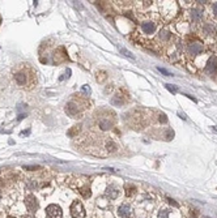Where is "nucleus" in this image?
<instances>
[{
  "label": "nucleus",
  "mask_w": 217,
  "mask_h": 218,
  "mask_svg": "<svg viewBox=\"0 0 217 218\" xmlns=\"http://www.w3.org/2000/svg\"><path fill=\"white\" fill-rule=\"evenodd\" d=\"M13 80L18 88L32 89L37 84V72L29 64H20L13 71Z\"/></svg>",
  "instance_id": "f257e3e1"
},
{
  "label": "nucleus",
  "mask_w": 217,
  "mask_h": 218,
  "mask_svg": "<svg viewBox=\"0 0 217 218\" xmlns=\"http://www.w3.org/2000/svg\"><path fill=\"white\" fill-rule=\"evenodd\" d=\"M84 109L85 107H81V99L80 98H77V102H76V99H72V101H69L68 103H67L65 112L68 114L69 116L76 118V116H80Z\"/></svg>",
  "instance_id": "f03ea898"
},
{
  "label": "nucleus",
  "mask_w": 217,
  "mask_h": 218,
  "mask_svg": "<svg viewBox=\"0 0 217 218\" xmlns=\"http://www.w3.org/2000/svg\"><path fill=\"white\" fill-rule=\"evenodd\" d=\"M71 216L72 218H86V213H85V209L82 207V203L78 200H75L72 204H71Z\"/></svg>",
  "instance_id": "7ed1b4c3"
},
{
  "label": "nucleus",
  "mask_w": 217,
  "mask_h": 218,
  "mask_svg": "<svg viewBox=\"0 0 217 218\" xmlns=\"http://www.w3.org/2000/svg\"><path fill=\"white\" fill-rule=\"evenodd\" d=\"M46 214L50 218H62L63 217V212H62V208L56 204H50L47 208H46Z\"/></svg>",
  "instance_id": "20e7f679"
},
{
  "label": "nucleus",
  "mask_w": 217,
  "mask_h": 218,
  "mask_svg": "<svg viewBox=\"0 0 217 218\" xmlns=\"http://www.w3.org/2000/svg\"><path fill=\"white\" fill-rule=\"evenodd\" d=\"M25 207H26L29 212H32V213L35 212L39 207V203H38V200H37V197L34 195H28L25 197Z\"/></svg>",
  "instance_id": "39448f33"
},
{
  "label": "nucleus",
  "mask_w": 217,
  "mask_h": 218,
  "mask_svg": "<svg viewBox=\"0 0 217 218\" xmlns=\"http://www.w3.org/2000/svg\"><path fill=\"white\" fill-rule=\"evenodd\" d=\"M205 72L209 75H216L217 73V56H212L209 57L205 67Z\"/></svg>",
  "instance_id": "423d86ee"
},
{
  "label": "nucleus",
  "mask_w": 217,
  "mask_h": 218,
  "mask_svg": "<svg viewBox=\"0 0 217 218\" xmlns=\"http://www.w3.org/2000/svg\"><path fill=\"white\" fill-rule=\"evenodd\" d=\"M105 195H106L110 200H115V199H118V196H119V190L114 186V184H110V186L106 188Z\"/></svg>",
  "instance_id": "0eeeda50"
},
{
  "label": "nucleus",
  "mask_w": 217,
  "mask_h": 218,
  "mask_svg": "<svg viewBox=\"0 0 217 218\" xmlns=\"http://www.w3.org/2000/svg\"><path fill=\"white\" fill-rule=\"evenodd\" d=\"M131 213H132V209L130 205H127V204H122L118 208V214L122 218H128L131 216Z\"/></svg>",
  "instance_id": "6e6552de"
},
{
  "label": "nucleus",
  "mask_w": 217,
  "mask_h": 218,
  "mask_svg": "<svg viewBox=\"0 0 217 218\" xmlns=\"http://www.w3.org/2000/svg\"><path fill=\"white\" fill-rule=\"evenodd\" d=\"M141 30H143L145 34H153V33L156 31V24H153V22L141 24Z\"/></svg>",
  "instance_id": "1a4fd4ad"
},
{
  "label": "nucleus",
  "mask_w": 217,
  "mask_h": 218,
  "mask_svg": "<svg viewBox=\"0 0 217 218\" xmlns=\"http://www.w3.org/2000/svg\"><path fill=\"white\" fill-rule=\"evenodd\" d=\"M189 51H190L191 55H199L200 52L203 51V46H202L200 43H198V42L191 43L190 46H189Z\"/></svg>",
  "instance_id": "9d476101"
},
{
  "label": "nucleus",
  "mask_w": 217,
  "mask_h": 218,
  "mask_svg": "<svg viewBox=\"0 0 217 218\" xmlns=\"http://www.w3.org/2000/svg\"><path fill=\"white\" fill-rule=\"evenodd\" d=\"M203 31L207 35H216V26L213 25V24H205V25L203 26Z\"/></svg>",
  "instance_id": "9b49d317"
},
{
  "label": "nucleus",
  "mask_w": 217,
  "mask_h": 218,
  "mask_svg": "<svg viewBox=\"0 0 217 218\" xmlns=\"http://www.w3.org/2000/svg\"><path fill=\"white\" fill-rule=\"evenodd\" d=\"M98 125L102 131H109L112 127V122H110L109 119H101V120L98 122Z\"/></svg>",
  "instance_id": "f8f14e48"
},
{
  "label": "nucleus",
  "mask_w": 217,
  "mask_h": 218,
  "mask_svg": "<svg viewBox=\"0 0 217 218\" xmlns=\"http://www.w3.org/2000/svg\"><path fill=\"white\" fill-rule=\"evenodd\" d=\"M191 17H192L194 21H200V20L203 18V11L194 8V9L191 11Z\"/></svg>",
  "instance_id": "ddd939ff"
},
{
  "label": "nucleus",
  "mask_w": 217,
  "mask_h": 218,
  "mask_svg": "<svg viewBox=\"0 0 217 218\" xmlns=\"http://www.w3.org/2000/svg\"><path fill=\"white\" fill-rule=\"evenodd\" d=\"M106 149L110 151V153H112V151H115L116 150V145L112 141H107L106 142Z\"/></svg>",
  "instance_id": "4468645a"
},
{
  "label": "nucleus",
  "mask_w": 217,
  "mask_h": 218,
  "mask_svg": "<svg viewBox=\"0 0 217 218\" xmlns=\"http://www.w3.org/2000/svg\"><path fill=\"white\" fill-rule=\"evenodd\" d=\"M81 92L84 93L86 97H89L90 94H92V89H90V86H89V85H82V88H81Z\"/></svg>",
  "instance_id": "2eb2a0df"
},
{
  "label": "nucleus",
  "mask_w": 217,
  "mask_h": 218,
  "mask_svg": "<svg viewBox=\"0 0 217 218\" xmlns=\"http://www.w3.org/2000/svg\"><path fill=\"white\" fill-rule=\"evenodd\" d=\"M120 54H123L124 56H127V57H131V59H135V55H133L132 52H130L128 50H126V48H120Z\"/></svg>",
  "instance_id": "dca6fc26"
},
{
  "label": "nucleus",
  "mask_w": 217,
  "mask_h": 218,
  "mask_svg": "<svg viewBox=\"0 0 217 218\" xmlns=\"http://www.w3.org/2000/svg\"><path fill=\"white\" fill-rule=\"evenodd\" d=\"M82 193V196L85 197V199H88V197H90L92 196V192H90V188H84V190L81 191Z\"/></svg>",
  "instance_id": "f3484780"
},
{
  "label": "nucleus",
  "mask_w": 217,
  "mask_h": 218,
  "mask_svg": "<svg viewBox=\"0 0 217 218\" xmlns=\"http://www.w3.org/2000/svg\"><path fill=\"white\" fill-rule=\"evenodd\" d=\"M158 218H169V210H160L158 213Z\"/></svg>",
  "instance_id": "a211bd4d"
},
{
  "label": "nucleus",
  "mask_w": 217,
  "mask_h": 218,
  "mask_svg": "<svg viewBox=\"0 0 217 218\" xmlns=\"http://www.w3.org/2000/svg\"><path fill=\"white\" fill-rule=\"evenodd\" d=\"M165 86H166V89H168V90H169V92H172L173 94H175V93H177V92H178V89H177V88H175V86H174V85H170V84H166Z\"/></svg>",
  "instance_id": "6ab92c4d"
},
{
  "label": "nucleus",
  "mask_w": 217,
  "mask_h": 218,
  "mask_svg": "<svg viewBox=\"0 0 217 218\" xmlns=\"http://www.w3.org/2000/svg\"><path fill=\"white\" fill-rule=\"evenodd\" d=\"M157 69H158V71H160V72L162 73V75H165V76H173V75H172V73H170L169 71H166V69H165V68H161V67H158Z\"/></svg>",
  "instance_id": "aec40b11"
},
{
  "label": "nucleus",
  "mask_w": 217,
  "mask_h": 218,
  "mask_svg": "<svg viewBox=\"0 0 217 218\" xmlns=\"http://www.w3.org/2000/svg\"><path fill=\"white\" fill-rule=\"evenodd\" d=\"M160 122H162V123H168V118H166V115H165V114H161V115H160Z\"/></svg>",
  "instance_id": "412c9836"
},
{
  "label": "nucleus",
  "mask_w": 217,
  "mask_h": 218,
  "mask_svg": "<svg viewBox=\"0 0 217 218\" xmlns=\"http://www.w3.org/2000/svg\"><path fill=\"white\" fill-rule=\"evenodd\" d=\"M25 170H37V168H39V166H24Z\"/></svg>",
  "instance_id": "4be33fe9"
},
{
  "label": "nucleus",
  "mask_w": 217,
  "mask_h": 218,
  "mask_svg": "<svg viewBox=\"0 0 217 218\" xmlns=\"http://www.w3.org/2000/svg\"><path fill=\"white\" fill-rule=\"evenodd\" d=\"M29 188H30V190H34V188H37V182L29 183Z\"/></svg>",
  "instance_id": "5701e85b"
},
{
  "label": "nucleus",
  "mask_w": 217,
  "mask_h": 218,
  "mask_svg": "<svg viewBox=\"0 0 217 218\" xmlns=\"http://www.w3.org/2000/svg\"><path fill=\"white\" fill-rule=\"evenodd\" d=\"M212 11H213V13L217 16V3L213 4V7H212Z\"/></svg>",
  "instance_id": "b1692460"
},
{
  "label": "nucleus",
  "mask_w": 217,
  "mask_h": 218,
  "mask_svg": "<svg viewBox=\"0 0 217 218\" xmlns=\"http://www.w3.org/2000/svg\"><path fill=\"white\" fill-rule=\"evenodd\" d=\"M168 201H169V203H170V204H173V205H174V207H178V204H177V203H175V201H174V200H172V199H168Z\"/></svg>",
  "instance_id": "393cba45"
},
{
  "label": "nucleus",
  "mask_w": 217,
  "mask_h": 218,
  "mask_svg": "<svg viewBox=\"0 0 217 218\" xmlns=\"http://www.w3.org/2000/svg\"><path fill=\"white\" fill-rule=\"evenodd\" d=\"M178 115H179V116H181L182 119H185V120L187 119V118H186V115H185V114H182V112H178Z\"/></svg>",
  "instance_id": "a878e982"
},
{
  "label": "nucleus",
  "mask_w": 217,
  "mask_h": 218,
  "mask_svg": "<svg viewBox=\"0 0 217 218\" xmlns=\"http://www.w3.org/2000/svg\"><path fill=\"white\" fill-rule=\"evenodd\" d=\"M29 133H30V129H28L26 132H25V131H24V132H21V136H24V135H29Z\"/></svg>",
  "instance_id": "bb28decb"
},
{
  "label": "nucleus",
  "mask_w": 217,
  "mask_h": 218,
  "mask_svg": "<svg viewBox=\"0 0 217 218\" xmlns=\"http://www.w3.org/2000/svg\"><path fill=\"white\" fill-rule=\"evenodd\" d=\"M21 218H35V217H33V216H22Z\"/></svg>",
  "instance_id": "cd10ccee"
},
{
  "label": "nucleus",
  "mask_w": 217,
  "mask_h": 218,
  "mask_svg": "<svg viewBox=\"0 0 217 218\" xmlns=\"http://www.w3.org/2000/svg\"><path fill=\"white\" fill-rule=\"evenodd\" d=\"M7 218H15V217H12V216H8Z\"/></svg>",
  "instance_id": "c85d7f7f"
},
{
  "label": "nucleus",
  "mask_w": 217,
  "mask_h": 218,
  "mask_svg": "<svg viewBox=\"0 0 217 218\" xmlns=\"http://www.w3.org/2000/svg\"><path fill=\"white\" fill-rule=\"evenodd\" d=\"M203 218H209V217H203Z\"/></svg>",
  "instance_id": "c756f323"
}]
</instances>
